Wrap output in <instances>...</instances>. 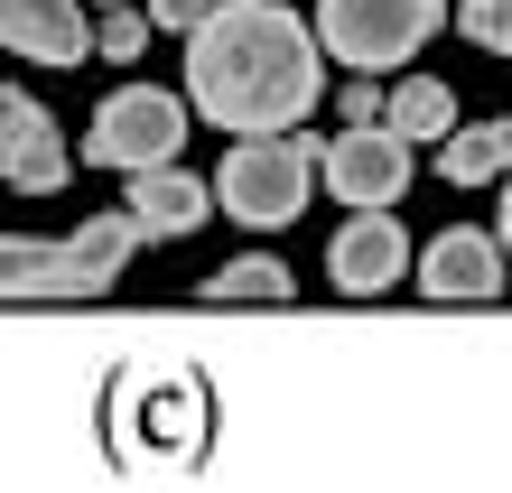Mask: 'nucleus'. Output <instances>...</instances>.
<instances>
[{
	"mask_svg": "<svg viewBox=\"0 0 512 493\" xmlns=\"http://www.w3.org/2000/svg\"><path fill=\"white\" fill-rule=\"evenodd\" d=\"M122 214H131V233H140V242H187L205 214H215V187H196L177 159H168V168H131Z\"/></svg>",
	"mask_w": 512,
	"mask_h": 493,
	"instance_id": "nucleus-10",
	"label": "nucleus"
},
{
	"mask_svg": "<svg viewBox=\"0 0 512 493\" xmlns=\"http://www.w3.org/2000/svg\"><path fill=\"white\" fill-rule=\"evenodd\" d=\"M401 261H410V242H401V224H391L382 205H354V224L326 242V280H336L345 298H382V289H401Z\"/></svg>",
	"mask_w": 512,
	"mask_h": 493,
	"instance_id": "nucleus-9",
	"label": "nucleus"
},
{
	"mask_svg": "<svg viewBox=\"0 0 512 493\" xmlns=\"http://www.w3.org/2000/svg\"><path fill=\"white\" fill-rule=\"evenodd\" d=\"M317 168H326V187H336V205H401V187H410V140L382 131V121H364V131L317 140Z\"/></svg>",
	"mask_w": 512,
	"mask_h": 493,
	"instance_id": "nucleus-7",
	"label": "nucleus"
},
{
	"mask_svg": "<svg viewBox=\"0 0 512 493\" xmlns=\"http://www.w3.org/2000/svg\"><path fill=\"white\" fill-rule=\"evenodd\" d=\"M0 47L28 56V66H84L94 28H84L75 0H0Z\"/></svg>",
	"mask_w": 512,
	"mask_h": 493,
	"instance_id": "nucleus-11",
	"label": "nucleus"
},
{
	"mask_svg": "<svg viewBox=\"0 0 512 493\" xmlns=\"http://www.w3.org/2000/svg\"><path fill=\"white\" fill-rule=\"evenodd\" d=\"M149 47V19L131 10V0H122V10H103V38L94 47H84V56H112V66H131V56Z\"/></svg>",
	"mask_w": 512,
	"mask_h": 493,
	"instance_id": "nucleus-17",
	"label": "nucleus"
},
{
	"mask_svg": "<svg viewBox=\"0 0 512 493\" xmlns=\"http://www.w3.org/2000/svg\"><path fill=\"white\" fill-rule=\"evenodd\" d=\"M205 0H149V28H196Z\"/></svg>",
	"mask_w": 512,
	"mask_h": 493,
	"instance_id": "nucleus-19",
	"label": "nucleus"
},
{
	"mask_svg": "<svg viewBox=\"0 0 512 493\" xmlns=\"http://www.w3.org/2000/svg\"><path fill=\"white\" fill-rule=\"evenodd\" d=\"M205 298H215V307H233V298H298V280L270 252H243V261H224L215 280H205Z\"/></svg>",
	"mask_w": 512,
	"mask_h": 493,
	"instance_id": "nucleus-15",
	"label": "nucleus"
},
{
	"mask_svg": "<svg viewBox=\"0 0 512 493\" xmlns=\"http://www.w3.org/2000/svg\"><path fill=\"white\" fill-rule=\"evenodd\" d=\"M447 28V0H326L317 10V47L345 56L354 75H391L401 56H419Z\"/></svg>",
	"mask_w": 512,
	"mask_h": 493,
	"instance_id": "nucleus-5",
	"label": "nucleus"
},
{
	"mask_svg": "<svg viewBox=\"0 0 512 493\" xmlns=\"http://www.w3.org/2000/svg\"><path fill=\"white\" fill-rule=\"evenodd\" d=\"M336 121H345V131H364V121H382V84H373V75H354L345 94H336Z\"/></svg>",
	"mask_w": 512,
	"mask_h": 493,
	"instance_id": "nucleus-18",
	"label": "nucleus"
},
{
	"mask_svg": "<svg viewBox=\"0 0 512 493\" xmlns=\"http://www.w3.org/2000/svg\"><path fill=\"white\" fill-rule=\"evenodd\" d=\"M131 252H140L131 214H94V224H75L66 242L0 233V298H103Z\"/></svg>",
	"mask_w": 512,
	"mask_h": 493,
	"instance_id": "nucleus-3",
	"label": "nucleus"
},
{
	"mask_svg": "<svg viewBox=\"0 0 512 493\" xmlns=\"http://www.w3.org/2000/svg\"><path fill=\"white\" fill-rule=\"evenodd\" d=\"M308 177H317V140L308 131H261L224 159L215 177V214H233V224L252 233H280L298 224V205H308Z\"/></svg>",
	"mask_w": 512,
	"mask_h": 493,
	"instance_id": "nucleus-4",
	"label": "nucleus"
},
{
	"mask_svg": "<svg viewBox=\"0 0 512 493\" xmlns=\"http://www.w3.org/2000/svg\"><path fill=\"white\" fill-rule=\"evenodd\" d=\"M419 289H429V298H494L503 289V242L475 233V224L438 233L429 252H419Z\"/></svg>",
	"mask_w": 512,
	"mask_h": 493,
	"instance_id": "nucleus-12",
	"label": "nucleus"
},
{
	"mask_svg": "<svg viewBox=\"0 0 512 493\" xmlns=\"http://www.w3.org/2000/svg\"><path fill=\"white\" fill-rule=\"evenodd\" d=\"M177 140H187V103L159 94V84H122V94L94 112V131H84V159L131 177V168H168Z\"/></svg>",
	"mask_w": 512,
	"mask_h": 493,
	"instance_id": "nucleus-6",
	"label": "nucleus"
},
{
	"mask_svg": "<svg viewBox=\"0 0 512 493\" xmlns=\"http://www.w3.org/2000/svg\"><path fill=\"white\" fill-rule=\"evenodd\" d=\"M103 10H122V0H103Z\"/></svg>",
	"mask_w": 512,
	"mask_h": 493,
	"instance_id": "nucleus-21",
	"label": "nucleus"
},
{
	"mask_svg": "<svg viewBox=\"0 0 512 493\" xmlns=\"http://www.w3.org/2000/svg\"><path fill=\"white\" fill-rule=\"evenodd\" d=\"M503 177H512V168H503ZM503 252H512V187H503Z\"/></svg>",
	"mask_w": 512,
	"mask_h": 493,
	"instance_id": "nucleus-20",
	"label": "nucleus"
},
{
	"mask_svg": "<svg viewBox=\"0 0 512 493\" xmlns=\"http://www.w3.org/2000/svg\"><path fill=\"white\" fill-rule=\"evenodd\" d=\"M457 38L475 56H512V0H466V10H457Z\"/></svg>",
	"mask_w": 512,
	"mask_h": 493,
	"instance_id": "nucleus-16",
	"label": "nucleus"
},
{
	"mask_svg": "<svg viewBox=\"0 0 512 493\" xmlns=\"http://www.w3.org/2000/svg\"><path fill=\"white\" fill-rule=\"evenodd\" d=\"M382 131H401V140H447V131H457V94H447L438 75H410L401 94H382Z\"/></svg>",
	"mask_w": 512,
	"mask_h": 493,
	"instance_id": "nucleus-14",
	"label": "nucleus"
},
{
	"mask_svg": "<svg viewBox=\"0 0 512 493\" xmlns=\"http://www.w3.org/2000/svg\"><path fill=\"white\" fill-rule=\"evenodd\" d=\"M438 168H447V187H485V177L512 168V112L503 121H475V131H447L438 140Z\"/></svg>",
	"mask_w": 512,
	"mask_h": 493,
	"instance_id": "nucleus-13",
	"label": "nucleus"
},
{
	"mask_svg": "<svg viewBox=\"0 0 512 493\" xmlns=\"http://www.w3.org/2000/svg\"><path fill=\"white\" fill-rule=\"evenodd\" d=\"M66 177H75V159H66V140H56V112L28 103L19 84H0V187L56 196Z\"/></svg>",
	"mask_w": 512,
	"mask_h": 493,
	"instance_id": "nucleus-8",
	"label": "nucleus"
},
{
	"mask_svg": "<svg viewBox=\"0 0 512 493\" xmlns=\"http://www.w3.org/2000/svg\"><path fill=\"white\" fill-rule=\"evenodd\" d=\"M205 428H215L205 373L177 363V354H140L103 391V438H112V466L122 475H187L205 456Z\"/></svg>",
	"mask_w": 512,
	"mask_h": 493,
	"instance_id": "nucleus-2",
	"label": "nucleus"
},
{
	"mask_svg": "<svg viewBox=\"0 0 512 493\" xmlns=\"http://www.w3.org/2000/svg\"><path fill=\"white\" fill-rule=\"evenodd\" d=\"M326 94L317 66V28L289 0H205V19L187 28V103L215 131H298L308 103Z\"/></svg>",
	"mask_w": 512,
	"mask_h": 493,
	"instance_id": "nucleus-1",
	"label": "nucleus"
}]
</instances>
